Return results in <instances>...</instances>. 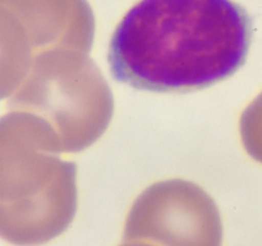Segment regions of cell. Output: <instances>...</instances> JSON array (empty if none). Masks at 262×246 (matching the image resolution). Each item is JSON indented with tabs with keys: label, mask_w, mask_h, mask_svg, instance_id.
<instances>
[{
	"label": "cell",
	"mask_w": 262,
	"mask_h": 246,
	"mask_svg": "<svg viewBox=\"0 0 262 246\" xmlns=\"http://www.w3.org/2000/svg\"><path fill=\"white\" fill-rule=\"evenodd\" d=\"M20 53L14 25L0 5V99L12 91L19 77Z\"/></svg>",
	"instance_id": "obj_3"
},
{
	"label": "cell",
	"mask_w": 262,
	"mask_h": 246,
	"mask_svg": "<svg viewBox=\"0 0 262 246\" xmlns=\"http://www.w3.org/2000/svg\"><path fill=\"white\" fill-rule=\"evenodd\" d=\"M247 138L253 155L262 161V95L251 108L247 118Z\"/></svg>",
	"instance_id": "obj_4"
},
{
	"label": "cell",
	"mask_w": 262,
	"mask_h": 246,
	"mask_svg": "<svg viewBox=\"0 0 262 246\" xmlns=\"http://www.w3.org/2000/svg\"><path fill=\"white\" fill-rule=\"evenodd\" d=\"M127 238H151L165 246H220L222 228L214 205L202 196H146L132 210Z\"/></svg>",
	"instance_id": "obj_2"
},
{
	"label": "cell",
	"mask_w": 262,
	"mask_h": 246,
	"mask_svg": "<svg viewBox=\"0 0 262 246\" xmlns=\"http://www.w3.org/2000/svg\"><path fill=\"white\" fill-rule=\"evenodd\" d=\"M252 19L233 0H141L113 33L107 60L119 82L156 92H191L245 64Z\"/></svg>",
	"instance_id": "obj_1"
},
{
	"label": "cell",
	"mask_w": 262,
	"mask_h": 246,
	"mask_svg": "<svg viewBox=\"0 0 262 246\" xmlns=\"http://www.w3.org/2000/svg\"><path fill=\"white\" fill-rule=\"evenodd\" d=\"M127 246H147V245H127Z\"/></svg>",
	"instance_id": "obj_5"
}]
</instances>
